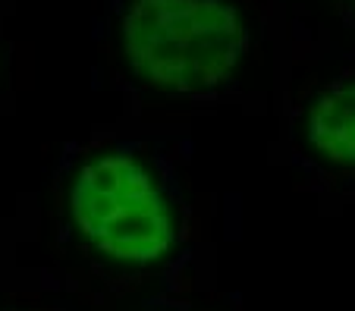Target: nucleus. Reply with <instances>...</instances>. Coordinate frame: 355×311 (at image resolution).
<instances>
[{
    "label": "nucleus",
    "mask_w": 355,
    "mask_h": 311,
    "mask_svg": "<svg viewBox=\"0 0 355 311\" xmlns=\"http://www.w3.org/2000/svg\"><path fill=\"white\" fill-rule=\"evenodd\" d=\"M73 224L88 245L123 264H155L173 245V214L155 176L129 154H101L69 192Z\"/></svg>",
    "instance_id": "2"
},
{
    "label": "nucleus",
    "mask_w": 355,
    "mask_h": 311,
    "mask_svg": "<svg viewBox=\"0 0 355 311\" xmlns=\"http://www.w3.org/2000/svg\"><path fill=\"white\" fill-rule=\"evenodd\" d=\"M309 136L330 161L355 163V85L336 88L315 104Z\"/></svg>",
    "instance_id": "3"
},
{
    "label": "nucleus",
    "mask_w": 355,
    "mask_h": 311,
    "mask_svg": "<svg viewBox=\"0 0 355 311\" xmlns=\"http://www.w3.org/2000/svg\"><path fill=\"white\" fill-rule=\"evenodd\" d=\"M242 19L223 0H132L123 19V54L145 82L201 91L236 69Z\"/></svg>",
    "instance_id": "1"
}]
</instances>
